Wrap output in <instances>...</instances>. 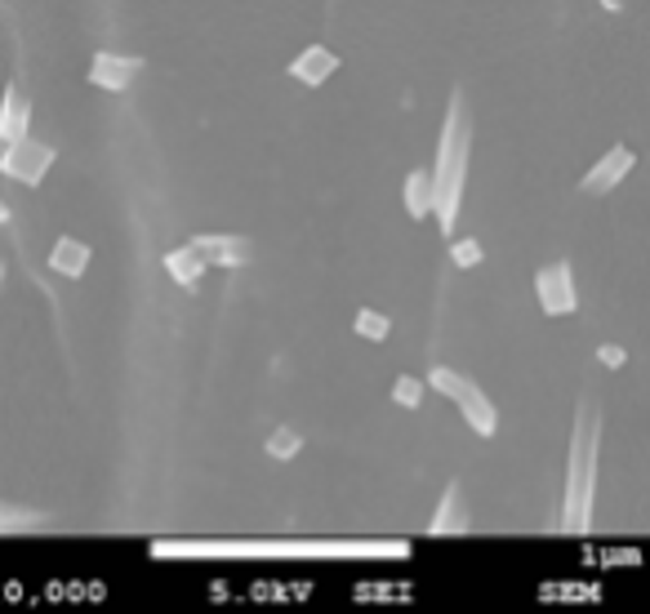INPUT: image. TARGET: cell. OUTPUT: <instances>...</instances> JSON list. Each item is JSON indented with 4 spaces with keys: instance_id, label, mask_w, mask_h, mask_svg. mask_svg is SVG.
<instances>
[{
    "instance_id": "7c38bea8",
    "label": "cell",
    "mask_w": 650,
    "mask_h": 614,
    "mask_svg": "<svg viewBox=\"0 0 650 614\" xmlns=\"http://www.w3.org/2000/svg\"><path fill=\"white\" fill-rule=\"evenodd\" d=\"M27 125H31V98L18 85H4V98H0V142L22 138Z\"/></svg>"
},
{
    "instance_id": "cb8c5ba5",
    "label": "cell",
    "mask_w": 650,
    "mask_h": 614,
    "mask_svg": "<svg viewBox=\"0 0 650 614\" xmlns=\"http://www.w3.org/2000/svg\"><path fill=\"white\" fill-rule=\"evenodd\" d=\"M0 285H4V258H0Z\"/></svg>"
},
{
    "instance_id": "ac0fdd59",
    "label": "cell",
    "mask_w": 650,
    "mask_h": 614,
    "mask_svg": "<svg viewBox=\"0 0 650 614\" xmlns=\"http://www.w3.org/2000/svg\"><path fill=\"white\" fill-rule=\"evenodd\" d=\"M298 449H303V436H298L294 427H272V436H267V454H272L276 463H289Z\"/></svg>"
},
{
    "instance_id": "d6986e66",
    "label": "cell",
    "mask_w": 650,
    "mask_h": 614,
    "mask_svg": "<svg viewBox=\"0 0 650 614\" xmlns=\"http://www.w3.org/2000/svg\"><path fill=\"white\" fill-rule=\"evenodd\" d=\"M392 400H396L401 409H418V405H423V378L401 374V378L392 383Z\"/></svg>"
},
{
    "instance_id": "5b68a950",
    "label": "cell",
    "mask_w": 650,
    "mask_h": 614,
    "mask_svg": "<svg viewBox=\"0 0 650 614\" xmlns=\"http://www.w3.org/2000/svg\"><path fill=\"white\" fill-rule=\"evenodd\" d=\"M534 298L543 307V316H570L579 311V289H574V267L565 258L548 263L534 271Z\"/></svg>"
},
{
    "instance_id": "52a82bcc",
    "label": "cell",
    "mask_w": 650,
    "mask_h": 614,
    "mask_svg": "<svg viewBox=\"0 0 650 614\" xmlns=\"http://www.w3.org/2000/svg\"><path fill=\"white\" fill-rule=\"evenodd\" d=\"M632 165H637V151H632L628 142H614V147H610L605 156H597V165L579 178V191H583V196H610V191L628 178Z\"/></svg>"
},
{
    "instance_id": "7a4b0ae2",
    "label": "cell",
    "mask_w": 650,
    "mask_h": 614,
    "mask_svg": "<svg viewBox=\"0 0 650 614\" xmlns=\"http://www.w3.org/2000/svg\"><path fill=\"white\" fill-rule=\"evenodd\" d=\"M467 160H472V111H467V93L454 89L450 102H445V120H441V138H436V165H432V182H436L432 218H436L441 236H454L463 191H467Z\"/></svg>"
},
{
    "instance_id": "603a6c76",
    "label": "cell",
    "mask_w": 650,
    "mask_h": 614,
    "mask_svg": "<svg viewBox=\"0 0 650 614\" xmlns=\"http://www.w3.org/2000/svg\"><path fill=\"white\" fill-rule=\"evenodd\" d=\"M0 222H9V205L4 200H0Z\"/></svg>"
},
{
    "instance_id": "8992f818",
    "label": "cell",
    "mask_w": 650,
    "mask_h": 614,
    "mask_svg": "<svg viewBox=\"0 0 650 614\" xmlns=\"http://www.w3.org/2000/svg\"><path fill=\"white\" fill-rule=\"evenodd\" d=\"M49 165H53V147H49V142H40V138H31V133H22V138L4 142L0 169H4L9 178H18V182L36 187V182L49 174Z\"/></svg>"
},
{
    "instance_id": "30bf717a",
    "label": "cell",
    "mask_w": 650,
    "mask_h": 614,
    "mask_svg": "<svg viewBox=\"0 0 650 614\" xmlns=\"http://www.w3.org/2000/svg\"><path fill=\"white\" fill-rule=\"evenodd\" d=\"M427 534H432V538L467 534V503H463V485H459V481H445V489H441V498H436V507H432Z\"/></svg>"
},
{
    "instance_id": "4fadbf2b",
    "label": "cell",
    "mask_w": 650,
    "mask_h": 614,
    "mask_svg": "<svg viewBox=\"0 0 650 614\" xmlns=\"http://www.w3.org/2000/svg\"><path fill=\"white\" fill-rule=\"evenodd\" d=\"M89 245L85 240H76V236H58L53 240V249H49V271H58V276H67V280H76V276H85V267H89Z\"/></svg>"
},
{
    "instance_id": "e0dca14e",
    "label": "cell",
    "mask_w": 650,
    "mask_h": 614,
    "mask_svg": "<svg viewBox=\"0 0 650 614\" xmlns=\"http://www.w3.org/2000/svg\"><path fill=\"white\" fill-rule=\"evenodd\" d=\"M352 329H356L365 343H383V338L392 334V320H387L383 311H374V307H361L356 320H352Z\"/></svg>"
},
{
    "instance_id": "d4e9b609",
    "label": "cell",
    "mask_w": 650,
    "mask_h": 614,
    "mask_svg": "<svg viewBox=\"0 0 650 614\" xmlns=\"http://www.w3.org/2000/svg\"><path fill=\"white\" fill-rule=\"evenodd\" d=\"M646 245H650V231H646Z\"/></svg>"
},
{
    "instance_id": "3957f363",
    "label": "cell",
    "mask_w": 650,
    "mask_h": 614,
    "mask_svg": "<svg viewBox=\"0 0 650 614\" xmlns=\"http://www.w3.org/2000/svg\"><path fill=\"white\" fill-rule=\"evenodd\" d=\"M597 463H601V414L592 400H579L574 423H570V454H565V498H561L565 534H588L592 525Z\"/></svg>"
},
{
    "instance_id": "2e32d148",
    "label": "cell",
    "mask_w": 650,
    "mask_h": 614,
    "mask_svg": "<svg viewBox=\"0 0 650 614\" xmlns=\"http://www.w3.org/2000/svg\"><path fill=\"white\" fill-rule=\"evenodd\" d=\"M45 521V512L22 507V503H0V534H18V529H36Z\"/></svg>"
},
{
    "instance_id": "8fae6325",
    "label": "cell",
    "mask_w": 650,
    "mask_h": 614,
    "mask_svg": "<svg viewBox=\"0 0 650 614\" xmlns=\"http://www.w3.org/2000/svg\"><path fill=\"white\" fill-rule=\"evenodd\" d=\"M334 71H338V53H334L329 44H307L298 58H289V80H298V85H307V89L325 85Z\"/></svg>"
},
{
    "instance_id": "277c9868",
    "label": "cell",
    "mask_w": 650,
    "mask_h": 614,
    "mask_svg": "<svg viewBox=\"0 0 650 614\" xmlns=\"http://www.w3.org/2000/svg\"><path fill=\"white\" fill-rule=\"evenodd\" d=\"M427 383L441 392V396H450L454 405H459V414H463V423L476 432V436H494L499 432V409H494V400L467 378V374H459V369H450V365H432V374H427Z\"/></svg>"
},
{
    "instance_id": "7402d4cb",
    "label": "cell",
    "mask_w": 650,
    "mask_h": 614,
    "mask_svg": "<svg viewBox=\"0 0 650 614\" xmlns=\"http://www.w3.org/2000/svg\"><path fill=\"white\" fill-rule=\"evenodd\" d=\"M597 4H601V9H610V13H614V9H623V0H597Z\"/></svg>"
},
{
    "instance_id": "9c48e42d",
    "label": "cell",
    "mask_w": 650,
    "mask_h": 614,
    "mask_svg": "<svg viewBox=\"0 0 650 614\" xmlns=\"http://www.w3.org/2000/svg\"><path fill=\"white\" fill-rule=\"evenodd\" d=\"M191 245L205 254L209 267H245V263H254V245L245 236H232V231H205V236H191Z\"/></svg>"
},
{
    "instance_id": "6da1fadb",
    "label": "cell",
    "mask_w": 650,
    "mask_h": 614,
    "mask_svg": "<svg viewBox=\"0 0 650 614\" xmlns=\"http://www.w3.org/2000/svg\"><path fill=\"white\" fill-rule=\"evenodd\" d=\"M156 561H378L410 556L405 538H156Z\"/></svg>"
},
{
    "instance_id": "ba28073f",
    "label": "cell",
    "mask_w": 650,
    "mask_h": 614,
    "mask_svg": "<svg viewBox=\"0 0 650 614\" xmlns=\"http://www.w3.org/2000/svg\"><path fill=\"white\" fill-rule=\"evenodd\" d=\"M142 58L138 53H93V62H89V85L93 89H107V93H125L138 76H142Z\"/></svg>"
},
{
    "instance_id": "9a60e30c",
    "label": "cell",
    "mask_w": 650,
    "mask_h": 614,
    "mask_svg": "<svg viewBox=\"0 0 650 614\" xmlns=\"http://www.w3.org/2000/svg\"><path fill=\"white\" fill-rule=\"evenodd\" d=\"M165 271H169V280H178V285H196V280L209 271V263H205V254L187 240V245H178V249L165 254Z\"/></svg>"
},
{
    "instance_id": "ffe728a7",
    "label": "cell",
    "mask_w": 650,
    "mask_h": 614,
    "mask_svg": "<svg viewBox=\"0 0 650 614\" xmlns=\"http://www.w3.org/2000/svg\"><path fill=\"white\" fill-rule=\"evenodd\" d=\"M481 258H485V249H481L472 236H459V240L450 245V263H454V267H463V271H467V267H476Z\"/></svg>"
},
{
    "instance_id": "5bb4252c",
    "label": "cell",
    "mask_w": 650,
    "mask_h": 614,
    "mask_svg": "<svg viewBox=\"0 0 650 614\" xmlns=\"http://www.w3.org/2000/svg\"><path fill=\"white\" fill-rule=\"evenodd\" d=\"M401 200H405V214H410V218H427L432 205H436L432 169H410V174H405V187H401Z\"/></svg>"
},
{
    "instance_id": "44dd1931",
    "label": "cell",
    "mask_w": 650,
    "mask_h": 614,
    "mask_svg": "<svg viewBox=\"0 0 650 614\" xmlns=\"http://www.w3.org/2000/svg\"><path fill=\"white\" fill-rule=\"evenodd\" d=\"M597 360H601V365H610V369H619V365L628 360V351H623L619 343H601V347H597Z\"/></svg>"
}]
</instances>
